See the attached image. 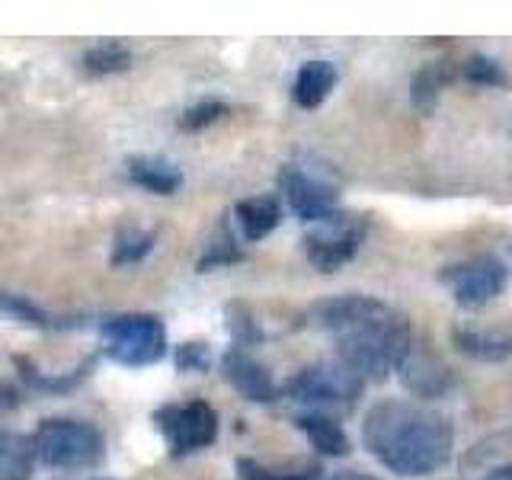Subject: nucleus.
<instances>
[{
  "label": "nucleus",
  "mask_w": 512,
  "mask_h": 480,
  "mask_svg": "<svg viewBox=\"0 0 512 480\" xmlns=\"http://www.w3.org/2000/svg\"><path fill=\"white\" fill-rule=\"evenodd\" d=\"M308 324L330 336L336 359L349 365L365 384L384 381L388 372H397L413 346L410 320L391 304L368 295L317 301L308 311Z\"/></svg>",
  "instance_id": "nucleus-1"
},
{
  "label": "nucleus",
  "mask_w": 512,
  "mask_h": 480,
  "mask_svg": "<svg viewBox=\"0 0 512 480\" xmlns=\"http://www.w3.org/2000/svg\"><path fill=\"white\" fill-rule=\"evenodd\" d=\"M365 448L400 477H429L442 471L455 452L448 416L410 400H381L365 413Z\"/></svg>",
  "instance_id": "nucleus-2"
},
{
  "label": "nucleus",
  "mask_w": 512,
  "mask_h": 480,
  "mask_svg": "<svg viewBox=\"0 0 512 480\" xmlns=\"http://www.w3.org/2000/svg\"><path fill=\"white\" fill-rule=\"evenodd\" d=\"M32 442V455H36L48 468H96L106 455L103 429L87 420H71V416H48L39 423Z\"/></svg>",
  "instance_id": "nucleus-3"
},
{
  "label": "nucleus",
  "mask_w": 512,
  "mask_h": 480,
  "mask_svg": "<svg viewBox=\"0 0 512 480\" xmlns=\"http://www.w3.org/2000/svg\"><path fill=\"white\" fill-rule=\"evenodd\" d=\"M106 356L125 368H148L167 356V327L157 314H112L100 324Z\"/></svg>",
  "instance_id": "nucleus-4"
},
{
  "label": "nucleus",
  "mask_w": 512,
  "mask_h": 480,
  "mask_svg": "<svg viewBox=\"0 0 512 480\" xmlns=\"http://www.w3.org/2000/svg\"><path fill=\"white\" fill-rule=\"evenodd\" d=\"M365 391V381L340 359L314 362L282 384V397L308 407H352Z\"/></svg>",
  "instance_id": "nucleus-5"
},
{
  "label": "nucleus",
  "mask_w": 512,
  "mask_h": 480,
  "mask_svg": "<svg viewBox=\"0 0 512 480\" xmlns=\"http://www.w3.org/2000/svg\"><path fill=\"white\" fill-rule=\"evenodd\" d=\"M154 426L173 458L196 455L218 439V413L208 400H176L154 410Z\"/></svg>",
  "instance_id": "nucleus-6"
},
{
  "label": "nucleus",
  "mask_w": 512,
  "mask_h": 480,
  "mask_svg": "<svg viewBox=\"0 0 512 480\" xmlns=\"http://www.w3.org/2000/svg\"><path fill=\"white\" fill-rule=\"evenodd\" d=\"M442 285L448 288V295L455 298L458 308L477 311L490 304L496 295H503V288L509 285V266L493 253H480L471 260L452 263L439 272Z\"/></svg>",
  "instance_id": "nucleus-7"
},
{
  "label": "nucleus",
  "mask_w": 512,
  "mask_h": 480,
  "mask_svg": "<svg viewBox=\"0 0 512 480\" xmlns=\"http://www.w3.org/2000/svg\"><path fill=\"white\" fill-rule=\"evenodd\" d=\"M365 231H368V221L362 215L340 212L324 224H314V228L304 234V256H308V263L317 272H336L349 260H356Z\"/></svg>",
  "instance_id": "nucleus-8"
},
{
  "label": "nucleus",
  "mask_w": 512,
  "mask_h": 480,
  "mask_svg": "<svg viewBox=\"0 0 512 480\" xmlns=\"http://www.w3.org/2000/svg\"><path fill=\"white\" fill-rule=\"evenodd\" d=\"M279 189L285 202L292 205V212L308 224H324L340 215V192H336V186L298 164H285L279 170Z\"/></svg>",
  "instance_id": "nucleus-9"
},
{
  "label": "nucleus",
  "mask_w": 512,
  "mask_h": 480,
  "mask_svg": "<svg viewBox=\"0 0 512 480\" xmlns=\"http://www.w3.org/2000/svg\"><path fill=\"white\" fill-rule=\"evenodd\" d=\"M221 372L228 378L231 388L237 394H244L247 400H253V404H272V400L279 397V388H276V381H272L269 368L263 362H256L244 349L224 352Z\"/></svg>",
  "instance_id": "nucleus-10"
},
{
  "label": "nucleus",
  "mask_w": 512,
  "mask_h": 480,
  "mask_svg": "<svg viewBox=\"0 0 512 480\" xmlns=\"http://www.w3.org/2000/svg\"><path fill=\"white\" fill-rule=\"evenodd\" d=\"M397 375L404 378V384L420 397H442L448 388H452V372L445 368V362L436 356V352L410 346L404 365L397 368Z\"/></svg>",
  "instance_id": "nucleus-11"
},
{
  "label": "nucleus",
  "mask_w": 512,
  "mask_h": 480,
  "mask_svg": "<svg viewBox=\"0 0 512 480\" xmlns=\"http://www.w3.org/2000/svg\"><path fill=\"white\" fill-rule=\"evenodd\" d=\"M234 221H237V231L247 244H256V240L269 237L272 231L279 228L282 221V202L279 196L272 192H263V196H250V199H240L234 205Z\"/></svg>",
  "instance_id": "nucleus-12"
},
{
  "label": "nucleus",
  "mask_w": 512,
  "mask_h": 480,
  "mask_svg": "<svg viewBox=\"0 0 512 480\" xmlns=\"http://www.w3.org/2000/svg\"><path fill=\"white\" fill-rule=\"evenodd\" d=\"M128 180L135 186L154 192V196H173L183 186V170L167 157H151V154H138L125 164Z\"/></svg>",
  "instance_id": "nucleus-13"
},
{
  "label": "nucleus",
  "mask_w": 512,
  "mask_h": 480,
  "mask_svg": "<svg viewBox=\"0 0 512 480\" xmlns=\"http://www.w3.org/2000/svg\"><path fill=\"white\" fill-rule=\"evenodd\" d=\"M13 365H16V372H20V378L29 384L32 391H42V394H68L74 391L77 384H84L87 375H90V368H93V359L87 362H80L77 368H71V372H42V368L26 359V356H13Z\"/></svg>",
  "instance_id": "nucleus-14"
},
{
  "label": "nucleus",
  "mask_w": 512,
  "mask_h": 480,
  "mask_svg": "<svg viewBox=\"0 0 512 480\" xmlns=\"http://www.w3.org/2000/svg\"><path fill=\"white\" fill-rule=\"evenodd\" d=\"M452 343L468 359L500 362L512 356V324L506 330H455Z\"/></svg>",
  "instance_id": "nucleus-15"
},
{
  "label": "nucleus",
  "mask_w": 512,
  "mask_h": 480,
  "mask_svg": "<svg viewBox=\"0 0 512 480\" xmlns=\"http://www.w3.org/2000/svg\"><path fill=\"white\" fill-rule=\"evenodd\" d=\"M333 87H336V68L330 61H304L295 74L292 100L301 109H317L330 96Z\"/></svg>",
  "instance_id": "nucleus-16"
},
{
  "label": "nucleus",
  "mask_w": 512,
  "mask_h": 480,
  "mask_svg": "<svg viewBox=\"0 0 512 480\" xmlns=\"http://www.w3.org/2000/svg\"><path fill=\"white\" fill-rule=\"evenodd\" d=\"M295 426L308 436L314 452H320L324 458H343L349 455V436L343 432V426L333 420V416L324 413H301L295 416Z\"/></svg>",
  "instance_id": "nucleus-17"
},
{
  "label": "nucleus",
  "mask_w": 512,
  "mask_h": 480,
  "mask_svg": "<svg viewBox=\"0 0 512 480\" xmlns=\"http://www.w3.org/2000/svg\"><path fill=\"white\" fill-rule=\"evenodd\" d=\"M455 77L452 64L448 61H429L423 64L420 71L413 74V84H410V103L420 116H429L432 109L439 106V96L448 87V80Z\"/></svg>",
  "instance_id": "nucleus-18"
},
{
  "label": "nucleus",
  "mask_w": 512,
  "mask_h": 480,
  "mask_svg": "<svg viewBox=\"0 0 512 480\" xmlns=\"http://www.w3.org/2000/svg\"><path fill=\"white\" fill-rule=\"evenodd\" d=\"M32 442L13 429H0V480H32Z\"/></svg>",
  "instance_id": "nucleus-19"
},
{
  "label": "nucleus",
  "mask_w": 512,
  "mask_h": 480,
  "mask_svg": "<svg viewBox=\"0 0 512 480\" xmlns=\"http://www.w3.org/2000/svg\"><path fill=\"white\" fill-rule=\"evenodd\" d=\"M80 68L93 77H109V74H122L132 68V48L125 42H96L90 45L84 58H80Z\"/></svg>",
  "instance_id": "nucleus-20"
},
{
  "label": "nucleus",
  "mask_w": 512,
  "mask_h": 480,
  "mask_svg": "<svg viewBox=\"0 0 512 480\" xmlns=\"http://www.w3.org/2000/svg\"><path fill=\"white\" fill-rule=\"evenodd\" d=\"M157 244V234L141 224H122L112 240V266H135L148 256Z\"/></svg>",
  "instance_id": "nucleus-21"
},
{
  "label": "nucleus",
  "mask_w": 512,
  "mask_h": 480,
  "mask_svg": "<svg viewBox=\"0 0 512 480\" xmlns=\"http://www.w3.org/2000/svg\"><path fill=\"white\" fill-rule=\"evenodd\" d=\"M0 317L16 320V324H26V327H39V330L55 327L52 314L42 311L39 304H32L26 295H16V292H0Z\"/></svg>",
  "instance_id": "nucleus-22"
},
{
  "label": "nucleus",
  "mask_w": 512,
  "mask_h": 480,
  "mask_svg": "<svg viewBox=\"0 0 512 480\" xmlns=\"http://www.w3.org/2000/svg\"><path fill=\"white\" fill-rule=\"evenodd\" d=\"M240 260H244V250L237 247L234 231L228 228V224H221V228H218V237H215L212 244L205 247V253H202L199 269L208 272V269H221V266H231V263H240Z\"/></svg>",
  "instance_id": "nucleus-23"
},
{
  "label": "nucleus",
  "mask_w": 512,
  "mask_h": 480,
  "mask_svg": "<svg viewBox=\"0 0 512 480\" xmlns=\"http://www.w3.org/2000/svg\"><path fill=\"white\" fill-rule=\"evenodd\" d=\"M237 480H320V468H301V471H276L253 458H237Z\"/></svg>",
  "instance_id": "nucleus-24"
},
{
  "label": "nucleus",
  "mask_w": 512,
  "mask_h": 480,
  "mask_svg": "<svg viewBox=\"0 0 512 480\" xmlns=\"http://www.w3.org/2000/svg\"><path fill=\"white\" fill-rule=\"evenodd\" d=\"M461 77L477 87H506V74L500 68V61L490 55H471L461 64Z\"/></svg>",
  "instance_id": "nucleus-25"
},
{
  "label": "nucleus",
  "mask_w": 512,
  "mask_h": 480,
  "mask_svg": "<svg viewBox=\"0 0 512 480\" xmlns=\"http://www.w3.org/2000/svg\"><path fill=\"white\" fill-rule=\"evenodd\" d=\"M228 330L234 336V349H244V352H247V346H256L263 340L260 324H256L244 304H228Z\"/></svg>",
  "instance_id": "nucleus-26"
},
{
  "label": "nucleus",
  "mask_w": 512,
  "mask_h": 480,
  "mask_svg": "<svg viewBox=\"0 0 512 480\" xmlns=\"http://www.w3.org/2000/svg\"><path fill=\"white\" fill-rule=\"evenodd\" d=\"M224 116H228V103H221V100H199V103H192L189 109H183L180 128H183V132H202V128L215 125Z\"/></svg>",
  "instance_id": "nucleus-27"
},
{
  "label": "nucleus",
  "mask_w": 512,
  "mask_h": 480,
  "mask_svg": "<svg viewBox=\"0 0 512 480\" xmlns=\"http://www.w3.org/2000/svg\"><path fill=\"white\" fill-rule=\"evenodd\" d=\"M173 365L176 372H208L212 368V349L202 340H192V343H180L173 352Z\"/></svg>",
  "instance_id": "nucleus-28"
},
{
  "label": "nucleus",
  "mask_w": 512,
  "mask_h": 480,
  "mask_svg": "<svg viewBox=\"0 0 512 480\" xmlns=\"http://www.w3.org/2000/svg\"><path fill=\"white\" fill-rule=\"evenodd\" d=\"M20 400H23V391L16 388V384L0 381V413H4V410H13V407H20Z\"/></svg>",
  "instance_id": "nucleus-29"
},
{
  "label": "nucleus",
  "mask_w": 512,
  "mask_h": 480,
  "mask_svg": "<svg viewBox=\"0 0 512 480\" xmlns=\"http://www.w3.org/2000/svg\"><path fill=\"white\" fill-rule=\"evenodd\" d=\"M487 480H512V464H506V468H500V471H493Z\"/></svg>",
  "instance_id": "nucleus-30"
},
{
  "label": "nucleus",
  "mask_w": 512,
  "mask_h": 480,
  "mask_svg": "<svg viewBox=\"0 0 512 480\" xmlns=\"http://www.w3.org/2000/svg\"><path fill=\"white\" fill-rule=\"evenodd\" d=\"M330 480H378V477H368V474H336Z\"/></svg>",
  "instance_id": "nucleus-31"
},
{
  "label": "nucleus",
  "mask_w": 512,
  "mask_h": 480,
  "mask_svg": "<svg viewBox=\"0 0 512 480\" xmlns=\"http://www.w3.org/2000/svg\"><path fill=\"white\" fill-rule=\"evenodd\" d=\"M100 480H109V477H100Z\"/></svg>",
  "instance_id": "nucleus-32"
}]
</instances>
